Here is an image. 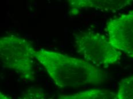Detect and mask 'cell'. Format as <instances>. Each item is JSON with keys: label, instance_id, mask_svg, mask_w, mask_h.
<instances>
[{"label": "cell", "instance_id": "5b68a950", "mask_svg": "<svg viewBox=\"0 0 133 99\" xmlns=\"http://www.w3.org/2000/svg\"><path fill=\"white\" fill-rule=\"evenodd\" d=\"M67 2L70 7L69 13L72 15L88 9L115 12L133 3L131 0H71Z\"/></svg>", "mask_w": 133, "mask_h": 99}, {"label": "cell", "instance_id": "9c48e42d", "mask_svg": "<svg viewBox=\"0 0 133 99\" xmlns=\"http://www.w3.org/2000/svg\"><path fill=\"white\" fill-rule=\"evenodd\" d=\"M0 99H10V98L1 92H0Z\"/></svg>", "mask_w": 133, "mask_h": 99}, {"label": "cell", "instance_id": "52a82bcc", "mask_svg": "<svg viewBox=\"0 0 133 99\" xmlns=\"http://www.w3.org/2000/svg\"><path fill=\"white\" fill-rule=\"evenodd\" d=\"M116 94L118 99H133V76L121 80Z\"/></svg>", "mask_w": 133, "mask_h": 99}, {"label": "cell", "instance_id": "3957f363", "mask_svg": "<svg viewBox=\"0 0 133 99\" xmlns=\"http://www.w3.org/2000/svg\"><path fill=\"white\" fill-rule=\"evenodd\" d=\"M77 52L85 61L95 66L107 67L119 61L122 52L111 45L108 37L91 31L74 34Z\"/></svg>", "mask_w": 133, "mask_h": 99}, {"label": "cell", "instance_id": "7a4b0ae2", "mask_svg": "<svg viewBox=\"0 0 133 99\" xmlns=\"http://www.w3.org/2000/svg\"><path fill=\"white\" fill-rule=\"evenodd\" d=\"M36 52L29 41L17 35L9 34L0 39V59L2 65L15 71L24 80H35Z\"/></svg>", "mask_w": 133, "mask_h": 99}, {"label": "cell", "instance_id": "8992f818", "mask_svg": "<svg viewBox=\"0 0 133 99\" xmlns=\"http://www.w3.org/2000/svg\"><path fill=\"white\" fill-rule=\"evenodd\" d=\"M57 99H118L116 93L109 90L92 89L72 95L60 96Z\"/></svg>", "mask_w": 133, "mask_h": 99}, {"label": "cell", "instance_id": "ba28073f", "mask_svg": "<svg viewBox=\"0 0 133 99\" xmlns=\"http://www.w3.org/2000/svg\"><path fill=\"white\" fill-rule=\"evenodd\" d=\"M18 99H46V97L42 89L33 87L26 90Z\"/></svg>", "mask_w": 133, "mask_h": 99}, {"label": "cell", "instance_id": "277c9868", "mask_svg": "<svg viewBox=\"0 0 133 99\" xmlns=\"http://www.w3.org/2000/svg\"><path fill=\"white\" fill-rule=\"evenodd\" d=\"M106 30L114 47L133 59V11L110 19Z\"/></svg>", "mask_w": 133, "mask_h": 99}, {"label": "cell", "instance_id": "6da1fadb", "mask_svg": "<svg viewBox=\"0 0 133 99\" xmlns=\"http://www.w3.org/2000/svg\"><path fill=\"white\" fill-rule=\"evenodd\" d=\"M35 57L58 87L101 84L108 79L103 70L84 59L44 49L36 50Z\"/></svg>", "mask_w": 133, "mask_h": 99}]
</instances>
